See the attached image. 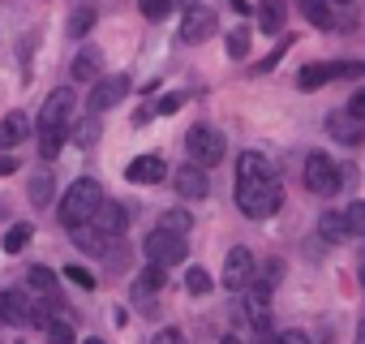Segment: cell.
<instances>
[{
    "label": "cell",
    "instance_id": "obj_1",
    "mask_svg": "<svg viewBox=\"0 0 365 344\" xmlns=\"http://www.w3.org/2000/svg\"><path fill=\"white\" fill-rule=\"evenodd\" d=\"M284 203V190H279V177L271 172V177H237V207L241 216L250 220H267L275 216Z\"/></svg>",
    "mask_w": 365,
    "mask_h": 344
},
{
    "label": "cell",
    "instance_id": "obj_2",
    "mask_svg": "<svg viewBox=\"0 0 365 344\" xmlns=\"http://www.w3.org/2000/svg\"><path fill=\"white\" fill-rule=\"evenodd\" d=\"M99 203H103L99 181H91V177L73 181V186H69V194L61 198V224H65V228H82V224H91V216H95V207H99Z\"/></svg>",
    "mask_w": 365,
    "mask_h": 344
},
{
    "label": "cell",
    "instance_id": "obj_3",
    "mask_svg": "<svg viewBox=\"0 0 365 344\" xmlns=\"http://www.w3.org/2000/svg\"><path fill=\"white\" fill-rule=\"evenodd\" d=\"M142 250H146V258H150V263H159V267H176V263H185V254H190V241H185V233L155 228V233L142 241Z\"/></svg>",
    "mask_w": 365,
    "mask_h": 344
},
{
    "label": "cell",
    "instance_id": "obj_4",
    "mask_svg": "<svg viewBox=\"0 0 365 344\" xmlns=\"http://www.w3.org/2000/svg\"><path fill=\"white\" fill-rule=\"evenodd\" d=\"M365 74V61H331V65H305L301 74H297V86L301 91H318V86H327V82H335V78H361Z\"/></svg>",
    "mask_w": 365,
    "mask_h": 344
},
{
    "label": "cell",
    "instance_id": "obj_5",
    "mask_svg": "<svg viewBox=\"0 0 365 344\" xmlns=\"http://www.w3.org/2000/svg\"><path fill=\"white\" fill-rule=\"evenodd\" d=\"M305 190L309 194H335L339 190V168L331 163V155H322V151H309L305 155Z\"/></svg>",
    "mask_w": 365,
    "mask_h": 344
},
{
    "label": "cell",
    "instance_id": "obj_6",
    "mask_svg": "<svg viewBox=\"0 0 365 344\" xmlns=\"http://www.w3.org/2000/svg\"><path fill=\"white\" fill-rule=\"evenodd\" d=\"M185 151H190V159H194V163L215 168V163L224 159V138H220L211 125H194V129L185 133Z\"/></svg>",
    "mask_w": 365,
    "mask_h": 344
},
{
    "label": "cell",
    "instance_id": "obj_7",
    "mask_svg": "<svg viewBox=\"0 0 365 344\" xmlns=\"http://www.w3.org/2000/svg\"><path fill=\"white\" fill-rule=\"evenodd\" d=\"M172 190L180 194V198H207L211 194V172L202 168V163H180V168H172Z\"/></svg>",
    "mask_w": 365,
    "mask_h": 344
},
{
    "label": "cell",
    "instance_id": "obj_8",
    "mask_svg": "<svg viewBox=\"0 0 365 344\" xmlns=\"http://www.w3.org/2000/svg\"><path fill=\"white\" fill-rule=\"evenodd\" d=\"M250 284H254V254H250L245 246H232L228 258H224V288L245 293Z\"/></svg>",
    "mask_w": 365,
    "mask_h": 344
},
{
    "label": "cell",
    "instance_id": "obj_9",
    "mask_svg": "<svg viewBox=\"0 0 365 344\" xmlns=\"http://www.w3.org/2000/svg\"><path fill=\"white\" fill-rule=\"evenodd\" d=\"M125 95H129V78H125V74L95 78V91H91V112H108V108H116Z\"/></svg>",
    "mask_w": 365,
    "mask_h": 344
},
{
    "label": "cell",
    "instance_id": "obj_10",
    "mask_svg": "<svg viewBox=\"0 0 365 344\" xmlns=\"http://www.w3.org/2000/svg\"><path fill=\"white\" fill-rule=\"evenodd\" d=\"M215 35V14L207 5H190L185 18H180V39L185 44H207Z\"/></svg>",
    "mask_w": 365,
    "mask_h": 344
},
{
    "label": "cell",
    "instance_id": "obj_11",
    "mask_svg": "<svg viewBox=\"0 0 365 344\" xmlns=\"http://www.w3.org/2000/svg\"><path fill=\"white\" fill-rule=\"evenodd\" d=\"M69 116H73V91H69V86H61V91H52V95H48V103H43V112H39V129L69 125Z\"/></svg>",
    "mask_w": 365,
    "mask_h": 344
},
{
    "label": "cell",
    "instance_id": "obj_12",
    "mask_svg": "<svg viewBox=\"0 0 365 344\" xmlns=\"http://www.w3.org/2000/svg\"><path fill=\"white\" fill-rule=\"evenodd\" d=\"M91 224H95V233H103V237H120L125 228H129V211L120 207V203H99L95 207V216H91Z\"/></svg>",
    "mask_w": 365,
    "mask_h": 344
},
{
    "label": "cell",
    "instance_id": "obj_13",
    "mask_svg": "<svg viewBox=\"0 0 365 344\" xmlns=\"http://www.w3.org/2000/svg\"><path fill=\"white\" fill-rule=\"evenodd\" d=\"M327 133H331L335 142H348V146H356V142H365V129H361V116H352L348 108H344V112H331V116H327Z\"/></svg>",
    "mask_w": 365,
    "mask_h": 344
},
{
    "label": "cell",
    "instance_id": "obj_14",
    "mask_svg": "<svg viewBox=\"0 0 365 344\" xmlns=\"http://www.w3.org/2000/svg\"><path fill=\"white\" fill-rule=\"evenodd\" d=\"M245 293H250V297H245V318H250V327H254L258 335H267V331H271V314H267V293H271V288H267V284H250Z\"/></svg>",
    "mask_w": 365,
    "mask_h": 344
},
{
    "label": "cell",
    "instance_id": "obj_15",
    "mask_svg": "<svg viewBox=\"0 0 365 344\" xmlns=\"http://www.w3.org/2000/svg\"><path fill=\"white\" fill-rule=\"evenodd\" d=\"M163 172H168V163H163L159 155H138V159L125 168V177H129L133 186H159Z\"/></svg>",
    "mask_w": 365,
    "mask_h": 344
},
{
    "label": "cell",
    "instance_id": "obj_16",
    "mask_svg": "<svg viewBox=\"0 0 365 344\" xmlns=\"http://www.w3.org/2000/svg\"><path fill=\"white\" fill-rule=\"evenodd\" d=\"M0 318L14 323V327L31 323V301H26V293H18V288H5V293H0Z\"/></svg>",
    "mask_w": 365,
    "mask_h": 344
},
{
    "label": "cell",
    "instance_id": "obj_17",
    "mask_svg": "<svg viewBox=\"0 0 365 344\" xmlns=\"http://www.w3.org/2000/svg\"><path fill=\"white\" fill-rule=\"evenodd\" d=\"M297 9L305 14V22L309 26H318V31H331L335 26V9H331V0H297Z\"/></svg>",
    "mask_w": 365,
    "mask_h": 344
},
{
    "label": "cell",
    "instance_id": "obj_18",
    "mask_svg": "<svg viewBox=\"0 0 365 344\" xmlns=\"http://www.w3.org/2000/svg\"><path fill=\"white\" fill-rule=\"evenodd\" d=\"M99 69H103V52H99V48H82V52L73 56V78H78V82H95Z\"/></svg>",
    "mask_w": 365,
    "mask_h": 344
},
{
    "label": "cell",
    "instance_id": "obj_19",
    "mask_svg": "<svg viewBox=\"0 0 365 344\" xmlns=\"http://www.w3.org/2000/svg\"><path fill=\"white\" fill-rule=\"evenodd\" d=\"M284 18H288V5H284V0H262V5H258V26H262V35H275V31L284 26Z\"/></svg>",
    "mask_w": 365,
    "mask_h": 344
},
{
    "label": "cell",
    "instance_id": "obj_20",
    "mask_svg": "<svg viewBox=\"0 0 365 344\" xmlns=\"http://www.w3.org/2000/svg\"><path fill=\"white\" fill-rule=\"evenodd\" d=\"M22 138H26V116H22V112H9L5 121H0V146L9 151V146H18Z\"/></svg>",
    "mask_w": 365,
    "mask_h": 344
},
{
    "label": "cell",
    "instance_id": "obj_21",
    "mask_svg": "<svg viewBox=\"0 0 365 344\" xmlns=\"http://www.w3.org/2000/svg\"><path fill=\"white\" fill-rule=\"evenodd\" d=\"M271 163L258 155V151H241V159H237V177H271Z\"/></svg>",
    "mask_w": 365,
    "mask_h": 344
},
{
    "label": "cell",
    "instance_id": "obj_22",
    "mask_svg": "<svg viewBox=\"0 0 365 344\" xmlns=\"http://www.w3.org/2000/svg\"><path fill=\"white\" fill-rule=\"evenodd\" d=\"M318 237H322V241H344V237H348L344 211H327V216L318 220Z\"/></svg>",
    "mask_w": 365,
    "mask_h": 344
},
{
    "label": "cell",
    "instance_id": "obj_23",
    "mask_svg": "<svg viewBox=\"0 0 365 344\" xmlns=\"http://www.w3.org/2000/svg\"><path fill=\"white\" fill-rule=\"evenodd\" d=\"M65 146V125H52V129H39V155L43 159H56Z\"/></svg>",
    "mask_w": 365,
    "mask_h": 344
},
{
    "label": "cell",
    "instance_id": "obj_24",
    "mask_svg": "<svg viewBox=\"0 0 365 344\" xmlns=\"http://www.w3.org/2000/svg\"><path fill=\"white\" fill-rule=\"evenodd\" d=\"M43 331H48V344H73V340H78V335H73V323H69V318H56V314L43 323Z\"/></svg>",
    "mask_w": 365,
    "mask_h": 344
},
{
    "label": "cell",
    "instance_id": "obj_25",
    "mask_svg": "<svg viewBox=\"0 0 365 344\" xmlns=\"http://www.w3.org/2000/svg\"><path fill=\"white\" fill-rule=\"evenodd\" d=\"M26 284H31L35 293H48V297H52V293H56V271H52V267H31V271H26Z\"/></svg>",
    "mask_w": 365,
    "mask_h": 344
},
{
    "label": "cell",
    "instance_id": "obj_26",
    "mask_svg": "<svg viewBox=\"0 0 365 344\" xmlns=\"http://www.w3.org/2000/svg\"><path fill=\"white\" fill-rule=\"evenodd\" d=\"M31 233H35L31 224H14V228L5 233V241H0V246H5V254H22L26 241H31Z\"/></svg>",
    "mask_w": 365,
    "mask_h": 344
},
{
    "label": "cell",
    "instance_id": "obj_27",
    "mask_svg": "<svg viewBox=\"0 0 365 344\" xmlns=\"http://www.w3.org/2000/svg\"><path fill=\"white\" fill-rule=\"evenodd\" d=\"M91 26H95V9H91V5H82V9L69 14V35H73V39L91 35Z\"/></svg>",
    "mask_w": 365,
    "mask_h": 344
},
{
    "label": "cell",
    "instance_id": "obj_28",
    "mask_svg": "<svg viewBox=\"0 0 365 344\" xmlns=\"http://www.w3.org/2000/svg\"><path fill=\"white\" fill-rule=\"evenodd\" d=\"M185 293H190V297L211 293V275H207V267H190V271H185Z\"/></svg>",
    "mask_w": 365,
    "mask_h": 344
},
{
    "label": "cell",
    "instance_id": "obj_29",
    "mask_svg": "<svg viewBox=\"0 0 365 344\" xmlns=\"http://www.w3.org/2000/svg\"><path fill=\"white\" fill-rule=\"evenodd\" d=\"M159 228H168V233H190V228H194V220H190V211H163Z\"/></svg>",
    "mask_w": 365,
    "mask_h": 344
},
{
    "label": "cell",
    "instance_id": "obj_30",
    "mask_svg": "<svg viewBox=\"0 0 365 344\" xmlns=\"http://www.w3.org/2000/svg\"><path fill=\"white\" fill-rule=\"evenodd\" d=\"M31 198H35V207H43V203L52 198V172H35V181H31Z\"/></svg>",
    "mask_w": 365,
    "mask_h": 344
},
{
    "label": "cell",
    "instance_id": "obj_31",
    "mask_svg": "<svg viewBox=\"0 0 365 344\" xmlns=\"http://www.w3.org/2000/svg\"><path fill=\"white\" fill-rule=\"evenodd\" d=\"M163 271H168V267H159V263H146V267H142V280H138V288H142V293H155V288L163 284Z\"/></svg>",
    "mask_w": 365,
    "mask_h": 344
},
{
    "label": "cell",
    "instance_id": "obj_32",
    "mask_svg": "<svg viewBox=\"0 0 365 344\" xmlns=\"http://www.w3.org/2000/svg\"><path fill=\"white\" fill-rule=\"evenodd\" d=\"M344 224H348V237L365 233V203H352V207H344Z\"/></svg>",
    "mask_w": 365,
    "mask_h": 344
},
{
    "label": "cell",
    "instance_id": "obj_33",
    "mask_svg": "<svg viewBox=\"0 0 365 344\" xmlns=\"http://www.w3.org/2000/svg\"><path fill=\"white\" fill-rule=\"evenodd\" d=\"M138 5H142V14H146L150 22H163V18L172 14V5H176V0H138Z\"/></svg>",
    "mask_w": 365,
    "mask_h": 344
},
{
    "label": "cell",
    "instance_id": "obj_34",
    "mask_svg": "<svg viewBox=\"0 0 365 344\" xmlns=\"http://www.w3.org/2000/svg\"><path fill=\"white\" fill-rule=\"evenodd\" d=\"M245 52H250V35H245V31H232V35H228V56L241 61Z\"/></svg>",
    "mask_w": 365,
    "mask_h": 344
},
{
    "label": "cell",
    "instance_id": "obj_35",
    "mask_svg": "<svg viewBox=\"0 0 365 344\" xmlns=\"http://www.w3.org/2000/svg\"><path fill=\"white\" fill-rule=\"evenodd\" d=\"M284 52H288V39H284V44H279V48H275V52H267V56H262V61H258V65H254V74H271V69H275V65H279V56H284Z\"/></svg>",
    "mask_w": 365,
    "mask_h": 344
},
{
    "label": "cell",
    "instance_id": "obj_36",
    "mask_svg": "<svg viewBox=\"0 0 365 344\" xmlns=\"http://www.w3.org/2000/svg\"><path fill=\"white\" fill-rule=\"evenodd\" d=\"M65 275H69V280H73V284H78V288H95V275H91V271H86V267H69V271H65Z\"/></svg>",
    "mask_w": 365,
    "mask_h": 344
},
{
    "label": "cell",
    "instance_id": "obj_37",
    "mask_svg": "<svg viewBox=\"0 0 365 344\" xmlns=\"http://www.w3.org/2000/svg\"><path fill=\"white\" fill-rule=\"evenodd\" d=\"M180 103H185V99H180V95H163V99L155 103V112H159V116H172V112H176Z\"/></svg>",
    "mask_w": 365,
    "mask_h": 344
},
{
    "label": "cell",
    "instance_id": "obj_38",
    "mask_svg": "<svg viewBox=\"0 0 365 344\" xmlns=\"http://www.w3.org/2000/svg\"><path fill=\"white\" fill-rule=\"evenodd\" d=\"M275 344H309V335L292 327V331H279V335H275Z\"/></svg>",
    "mask_w": 365,
    "mask_h": 344
},
{
    "label": "cell",
    "instance_id": "obj_39",
    "mask_svg": "<svg viewBox=\"0 0 365 344\" xmlns=\"http://www.w3.org/2000/svg\"><path fill=\"white\" fill-rule=\"evenodd\" d=\"M150 344H185V335H180L176 327H168V331H159V335H155Z\"/></svg>",
    "mask_w": 365,
    "mask_h": 344
},
{
    "label": "cell",
    "instance_id": "obj_40",
    "mask_svg": "<svg viewBox=\"0 0 365 344\" xmlns=\"http://www.w3.org/2000/svg\"><path fill=\"white\" fill-rule=\"evenodd\" d=\"M348 112H352V116H365V86H361V91L348 99Z\"/></svg>",
    "mask_w": 365,
    "mask_h": 344
},
{
    "label": "cell",
    "instance_id": "obj_41",
    "mask_svg": "<svg viewBox=\"0 0 365 344\" xmlns=\"http://www.w3.org/2000/svg\"><path fill=\"white\" fill-rule=\"evenodd\" d=\"M9 172H18V159H14V155L0 159V177H9Z\"/></svg>",
    "mask_w": 365,
    "mask_h": 344
},
{
    "label": "cell",
    "instance_id": "obj_42",
    "mask_svg": "<svg viewBox=\"0 0 365 344\" xmlns=\"http://www.w3.org/2000/svg\"><path fill=\"white\" fill-rule=\"evenodd\" d=\"M78 142L91 146V142H95V125H82V129H78Z\"/></svg>",
    "mask_w": 365,
    "mask_h": 344
},
{
    "label": "cell",
    "instance_id": "obj_43",
    "mask_svg": "<svg viewBox=\"0 0 365 344\" xmlns=\"http://www.w3.org/2000/svg\"><path fill=\"white\" fill-rule=\"evenodd\" d=\"M232 9L237 14H250V0H232Z\"/></svg>",
    "mask_w": 365,
    "mask_h": 344
},
{
    "label": "cell",
    "instance_id": "obj_44",
    "mask_svg": "<svg viewBox=\"0 0 365 344\" xmlns=\"http://www.w3.org/2000/svg\"><path fill=\"white\" fill-rule=\"evenodd\" d=\"M356 344H365V323H361V327H356Z\"/></svg>",
    "mask_w": 365,
    "mask_h": 344
},
{
    "label": "cell",
    "instance_id": "obj_45",
    "mask_svg": "<svg viewBox=\"0 0 365 344\" xmlns=\"http://www.w3.org/2000/svg\"><path fill=\"white\" fill-rule=\"evenodd\" d=\"M220 344H241V340H237V335H224V340H220Z\"/></svg>",
    "mask_w": 365,
    "mask_h": 344
},
{
    "label": "cell",
    "instance_id": "obj_46",
    "mask_svg": "<svg viewBox=\"0 0 365 344\" xmlns=\"http://www.w3.org/2000/svg\"><path fill=\"white\" fill-rule=\"evenodd\" d=\"M331 5H352V0H331Z\"/></svg>",
    "mask_w": 365,
    "mask_h": 344
},
{
    "label": "cell",
    "instance_id": "obj_47",
    "mask_svg": "<svg viewBox=\"0 0 365 344\" xmlns=\"http://www.w3.org/2000/svg\"><path fill=\"white\" fill-rule=\"evenodd\" d=\"M82 344H103V340H82Z\"/></svg>",
    "mask_w": 365,
    "mask_h": 344
},
{
    "label": "cell",
    "instance_id": "obj_48",
    "mask_svg": "<svg viewBox=\"0 0 365 344\" xmlns=\"http://www.w3.org/2000/svg\"><path fill=\"white\" fill-rule=\"evenodd\" d=\"M361 284H365V263H361Z\"/></svg>",
    "mask_w": 365,
    "mask_h": 344
}]
</instances>
